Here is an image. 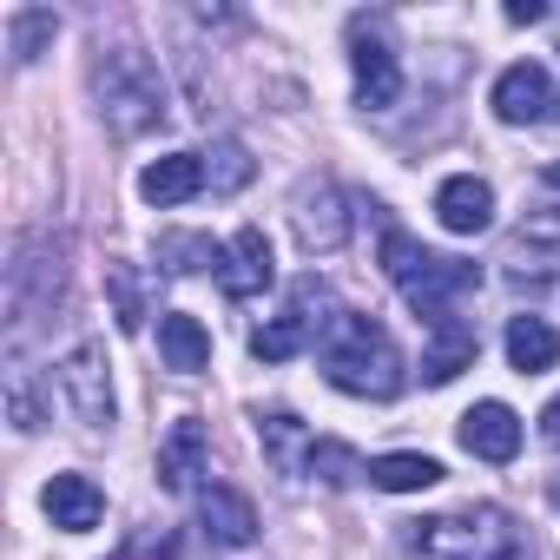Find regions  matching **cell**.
Returning a JSON list of instances; mask_svg holds the SVG:
<instances>
[{
  "instance_id": "1",
  "label": "cell",
  "mask_w": 560,
  "mask_h": 560,
  "mask_svg": "<svg viewBox=\"0 0 560 560\" xmlns=\"http://www.w3.org/2000/svg\"><path fill=\"white\" fill-rule=\"evenodd\" d=\"M317 363H324V376L343 396H363V402H389L402 389V350L363 311H337L330 317V330L317 337Z\"/></svg>"
},
{
  "instance_id": "2",
  "label": "cell",
  "mask_w": 560,
  "mask_h": 560,
  "mask_svg": "<svg viewBox=\"0 0 560 560\" xmlns=\"http://www.w3.org/2000/svg\"><path fill=\"white\" fill-rule=\"evenodd\" d=\"M383 277L402 291V304H409L416 317L442 324V317H455V304L481 284V264H468V257H442V250L416 244L409 231H383Z\"/></svg>"
},
{
  "instance_id": "3",
  "label": "cell",
  "mask_w": 560,
  "mask_h": 560,
  "mask_svg": "<svg viewBox=\"0 0 560 560\" xmlns=\"http://www.w3.org/2000/svg\"><path fill=\"white\" fill-rule=\"evenodd\" d=\"M93 100H100V113H106V126H113L119 139H139V132L165 126V80H159V67H152L139 47L100 54V67H93Z\"/></svg>"
},
{
  "instance_id": "4",
  "label": "cell",
  "mask_w": 560,
  "mask_h": 560,
  "mask_svg": "<svg viewBox=\"0 0 560 560\" xmlns=\"http://www.w3.org/2000/svg\"><path fill=\"white\" fill-rule=\"evenodd\" d=\"M409 547L416 560H527V540L508 508H462V514L416 521Z\"/></svg>"
},
{
  "instance_id": "5",
  "label": "cell",
  "mask_w": 560,
  "mask_h": 560,
  "mask_svg": "<svg viewBox=\"0 0 560 560\" xmlns=\"http://www.w3.org/2000/svg\"><path fill=\"white\" fill-rule=\"evenodd\" d=\"M350 67H357V106H370V113L396 106L402 67H396V47H389V21H370V14L350 21Z\"/></svg>"
},
{
  "instance_id": "6",
  "label": "cell",
  "mask_w": 560,
  "mask_h": 560,
  "mask_svg": "<svg viewBox=\"0 0 560 560\" xmlns=\"http://www.w3.org/2000/svg\"><path fill=\"white\" fill-rule=\"evenodd\" d=\"M330 291L317 284V277H298V291H291V311L284 317H270L257 337H250V357L257 363H291L304 343H317L324 330H330V317H311V304H324Z\"/></svg>"
},
{
  "instance_id": "7",
  "label": "cell",
  "mask_w": 560,
  "mask_h": 560,
  "mask_svg": "<svg viewBox=\"0 0 560 560\" xmlns=\"http://www.w3.org/2000/svg\"><path fill=\"white\" fill-rule=\"evenodd\" d=\"M60 389H67V402H73V416L80 422H113V383H106V350L100 343H80L67 363H60Z\"/></svg>"
},
{
  "instance_id": "8",
  "label": "cell",
  "mask_w": 560,
  "mask_h": 560,
  "mask_svg": "<svg viewBox=\"0 0 560 560\" xmlns=\"http://www.w3.org/2000/svg\"><path fill=\"white\" fill-rule=\"evenodd\" d=\"M270 277H277V264H270V237H264L257 224H244V231L224 244L218 284H224V298H257V291H270Z\"/></svg>"
},
{
  "instance_id": "9",
  "label": "cell",
  "mask_w": 560,
  "mask_h": 560,
  "mask_svg": "<svg viewBox=\"0 0 560 560\" xmlns=\"http://www.w3.org/2000/svg\"><path fill=\"white\" fill-rule=\"evenodd\" d=\"M435 218H442V231H455V237H481V231L494 224V191H488V178H475V172L442 178Z\"/></svg>"
},
{
  "instance_id": "10",
  "label": "cell",
  "mask_w": 560,
  "mask_h": 560,
  "mask_svg": "<svg viewBox=\"0 0 560 560\" xmlns=\"http://www.w3.org/2000/svg\"><path fill=\"white\" fill-rule=\"evenodd\" d=\"M462 448L475 462H514L521 455V416L508 402H475L462 416Z\"/></svg>"
},
{
  "instance_id": "11",
  "label": "cell",
  "mask_w": 560,
  "mask_h": 560,
  "mask_svg": "<svg viewBox=\"0 0 560 560\" xmlns=\"http://www.w3.org/2000/svg\"><path fill=\"white\" fill-rule=\"evenodd\" d=\"M198 521H205V534H211L218 547H250V540H257V508H250V494H237V488H224V481H205V488H198Z\"/></svg>"
},
{
  "instance_id": "12",
  "label": "cell",
  "mask_w": 560,
  "mask_h": 560,
  "mask_svg": "<svg viewBox=\"0 0 560 560\" xmlns=\"http://www.w3.org/2000/svg\"><path fill=\"white\" fill-rule=\"evenodd\" d=\"M553 106V86H547V67H534V60H514L501 80H494V113L508 119V126H534L540 113Z\"/></svg>"
},
{
  "instance_id": "13",
  "label": "cell",
  "mask_w": 560,
  "mask_h": 560,
  "mask_svg": "<svg viewBox=\"0 0 560 560\" xmlns=\"http://www.w3.org/2000/svg\"><path fill=\"white\" fill-rule=\"evenodd\" d=\"M205 185H211V178H205V159H198V152H172V159H152V165L139 172V198L159 205V211L198 198Z\"/></svg>"
},
{
  "instance_id": "14",
  "label": "cell",
  "mask_w": 560,
  "mask_h": 560,
  "mask_svg": "<svg viewBox=\"0 0 560 560\" xmlns=\"http://www.w3.org/2000/svg\"><path fill=\"white\" fill-rule=\"evenodd\" d=\"M298 237H304V250H337L343 237H350V211H343V191L337 185H304V198H298Z\"/></svg>"
},
{
  "instance_id": "15",
  "label": "cell",
  "mask_w": 560,
  "mask_h": 560,
  "mask_svg": "<svg viewBox=\"0 0 560 560\" xmlns=\"http://www.w3.org/2000/svg\"><path fill=\"white\" fill-rule=\"evenodd\" d=\"M475 324H462V317H442V324H429V350H422V383L429 389H442V383H455L468 363H475Z\"/></svg>"
},
{
  "instance_id": "16",
  "label": "cell",
  "mask_w": 560,
  "mask_h": 560,
  "mask_svg": "<svg viewBox=\"0 0 560 560\" xmlns=\"http://www.w3.org/2000/svg\"><path fill=\"white\" fill-rule=\"evenodd\" d=\"M40 508H47V521H54L60 534H86V527H100L106 494H100L86 475H54L47 494H40Z\"/></svg>"
},
{
  "instance_id": "17",
  "label": "cell",
  "mask_w": 560,
  "mask_h": 560,
  "mask_svg": "<svg viewBox=\"0 0 560 560\" xmlns=\"http://www.w3.org/2000/svg\"><path fill=\"white\" fill-rule=\"evenodd\" d=\"M205 475V422H172V435L159 442V488L165 494H185L191 481Z\"/></svg>"
},
{
  "instance_id": "18",
  "label": "cell",
  "mask_w": 560,
  "mask_h": 560,
  "mask_svg": "<svg viewBox=\"0 0 560 560\" xmlns=\"http://www.w3.org/2000/svg\"><path fill=\"white\" fill-rule=\"evenodd\" d=\"M257 435H264V455H270L277 475H304V462H311V448H317V435H311L291 409L257 416Z\"/></svg>"
},
{
  "instance_id": "19",
  "label": "cell",
  "mask_w": 560,
  "mask_h": 560,
  "mask_svg": "<svg viewBox=\"0 0 560 560\" xmlns=\"http://www.w3.org/2000/svg\"><path fill=\"white\" fill-rule=\"evenodd\" d=\"M159 357H165V370H178V376L205 370V363H211V337H205V324L185 317V311L159 317Z\"/></svg>"
},
{
  "instance_id": "20",
  "label": "cell",
  "mask_w": 560,
  "mask_h": 560,
  "mask_svg": "<svg viewBox=\"0 0 560 560\" xmlns=\"http://www.w3.org/2000/svg\"><path fill=\"white\" fill-rule=\"evenodd\" d=\"M508 363H514L521 376L553 370V363H560V330H553L547 317H514V324H508Z\"/></svg>"
},
{
  "instance_id": "21",
  "label": "cell",
  "mask_w": 560,
  "mask_h": 560,
  "mask_svg": "<svg viewBox=\"0 0 560 560\" xmlns=\"http://www.w3.org/2000/svg\"><path fill=\"white\" fill-rule=\"evenodd\" d=\"M514 257H534L540 277L560 270V205H540V211L521 218V231H514Z\"/></svg>"
},
{
  "instance_id": "22",
  "label": "cell",
  "mask_w": 560,
  "mask_h": 560,
  "mask_svg": "<svg viewBox=\"0 0 560 560\" xmlns=\"http://www.w3.org/2000/svg\"><path fill=\"white\" fill-rule=\"evenodd\" d=\"M370 481L389 488V494H416V488H435L442 481V462L435 455H376L370 462Z\"/></svg>"
},
{
  "instance_id": "23",
  "label": "cell",
  "mask_w": 560,
  "mask_h": 560,
  "mask_svg": "<svg viewBox=\"0 0 560 560\" xmlns=\"http://www.w3.org/2000/svg\"><path fill=\"white\" fill-rule=\"evenodd\" d=\"M159 264H165L172 277H191V270H205V264H224V250H218L211 237H198V231H165V237H159Z\"/></svg>"
},
{
  "instance_id": "24",
  "label": "cell",
  "mask_w": 560,
  "mask_h": 560,
  "mask_svg": "<svg viewBox=\"0 0 560 560\" xmlns=\"http://www.w3.org/2000/svg\"><path fill=\"white\" fill-rule=\"evenodd\" d=\"M304 475H317L324 488H350V481H357V475H370V468L357 462V448H350V442H317V448H311V462H304Z\"/></svg>"
},
{
  "instance_id": "25",
  "label": "cell",
  "mask_w": 560,
  "mask_h": 560,
  "mask_svg": "<svg viewBox=\"0 0 560 560\" xmlns=\"http://www.w3.org/2000/svg\"><path fill=\"white\" fill-rule=\"evenodd\" d=\"M8 34H14V60L27 67V60H40V47L60 34V21H54L47 8H21V14L8 21Z\"/></svg>"
},
{
  "instance_id": "26",
  "label": "cell",
  "mask_w": 560,
  "mask_h": 560,
  "mask_svg": "<svg viewBox=\"0 0 560 560\" xmlns=\"http://www.w3.org/2000/svg\"><path fill=\"white\" fill-rule=\"evenodd\" d=\"M205 178H211L218 191H237V185L250 178V159H244V145H231V139H224V145L211 152V165H205Z\"/></svg>"
},
{
  "instance_id": "27",
  "label": "cell",
  "mask_w": 560,
  "mask_h": 560,
  "mask_svg": "<svg viewBox=\"0 0 560 560\" xmlns=\"http://www.w3.org/2000/svg\"><path fill=\"white\" fill-rule=\"evenodd\" d=\"M113 304H119V330L132 337L145 311H139V291H132V277H126V270H113Z\"/></svg>"
},
{
  "instance_id": "28",
  "label": "cell",
  "mask_w": 560,
  "mask_h": 560,
  "mask_svg": "<svg viewBox=\"0 0 560 560\" xmlns=\"http://www.w3.org/2000/svg\"><path fill=\"white\" fill-rule=\"evenodd\" d=\"M540 442H547V448H560V396L540 409Z\"/></svg>"
},
{
  "instance_id": "29",
  "label": "cell",
  "mask_w": 560,
  "mask_h": 560,
  "mask_svg": "<svg viewBox=\"0 0 560 560\" xmlns=\"http://www.w3.org/2000/svg\"><path fill=\"white\" fill-rule=\"evenodd\" d=\"M508 21H514V27H534V21H547V8H540V0H514Z\"/></svg>"
},
{
  "instance_id": "30",
  "label": "cell",
  "mask_w": 560,
  "mask_h": 560,
  "mask_svg": "<svg viewBox=\"0 0 560 560\" xmlns=\"http://www.w3.org/2000/svg\"><path fill=\"white\" fill-rule=\"evenodd\" d=\"M547 178H553V185H560V165H547Z\"/></svg>"
},
{
  "instance_id": "31",
  "label": "cell",
  "mask_w": 560,
  "mask_h": 560,
  "mask_svg": "<svg viewBox=\"0 0 560 560\" xmlns=\"http://www.w3.org/2000/svg\"><path fill=\"white\" fill-rule=\"evenodd\" d=\"M553 27H560V21H553Z\"/></svg>"
}]
</instances>
